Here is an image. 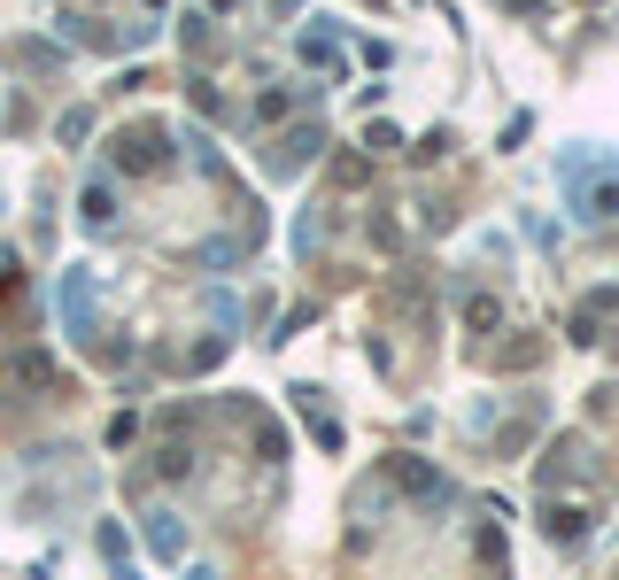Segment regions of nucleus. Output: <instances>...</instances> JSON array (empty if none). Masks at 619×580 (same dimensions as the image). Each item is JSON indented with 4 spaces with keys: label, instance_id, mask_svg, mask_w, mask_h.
<instances>
[{
    "label": "nucleus",
    "instance_id": "nucleus-1",
    "mask_svg": "<svg viewBox=\"0 0 619 580\" xmlns=\"http://www.w3.org/2000/svg\"><path fill=\"white\" fill-rule=\"evenodd\" d=\"M86 225H109V186H86Z\"/></svg>",
    "mask_w": 619,
    "mask_h": 580
},
{
    "label": "nucleus",
    "instance_id": "nucleus-2",
    "mask_svg": "<svg viewBox=\"0 0 619 580\" xmlns=\"http://www.w3.org/2000/svg\"><path fill=\"white\" fill-rule=\"evenodd\" d=\"M148 534H155V550H163V557H178V526L171 519H148Z\"/></svg>",
    "mask_w": 619,
    "mask_h": 580
}]
</instances>
